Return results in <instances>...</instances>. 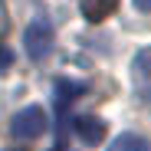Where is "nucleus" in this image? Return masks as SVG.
<instances>
[{"label":"nucleus","mask_w":151,"mask_h":151,"mask_svg":"<svg viewBox=\"0 0 151 151\" xmlns=\"http://www.w3.org/2000/svg\"><path fill=\"white\" fill-rule=\"evenodd\" d=\"M109 151H151V145H148L141 135H135V132H125V135H118V138L112 141Z\"/></svg>","instance_id":"obj_6"},{"label":"nucleus","mask_w":151,"mask_h":151,"mask_svg":"<svg viewBox=\"0 0 151 151\" xmlns=\"http://www.w3.org/2000/svg\"><path fill=\"white\" fill-rule=\"evenodd\" d=\"M53 23H49L46 17H40V20H33L30 27H27V33H23V49H27V56L33 59V63H43L49 53H53Z\"/></svg>","instance_id":"obj_1"},{"label":"nucleus","mask_w":151,"mask_h":151,"mask_svg":"<svg viewBox=\"0 0 151 151\" xmlns=\"http://www.w3.org/2000/svg\"><path fill=\"white\" fill-rule=\"evenodd\" d=\"M118 7V0H82V17L89 23H102L105 17H112Z\"/></svg>","instance_id":"obj_4"},{"label":"nucleus","mask_w":151,"mask_h":151,"mask_svg":"<svg viewBox=\"0 0 151 151\" xmlns=\"http://www.w3.org/2000/svg\"><path fill=\"white\" fill-rule=\"evenodd\" d=\"M135 7H138L141 13H151V0H135Z\"/></svg>","instance_id":"obj_8"},{"label":"nucleus","mask_w":151,"mask_h":151,"mask_svg":"<svg viewBox=\"0 0 151 151\" xmlns=\"http://www.w3.org/2000/svg\"><path fill=\"white\" fill-rule=\"evenodd\" d=\"M10 66H13V53H10L7 46H0V76H4Z\"/></svg>","instance_id":"obj_7"},{"label":"nucleus","mask_w":151,"mask_h":151,"mask_svg":"<svg viewBox=\"0 0 151 151\" xmlns=\"http://www.w3.org/2000/svg\"><path fill=\"white\" fill-rule=\"evenodd\" d=\"M72 128H76V135H79L82 141H89V145H95V141L105 138V122L95 118V115H79V118L72 122Z\"/></svg>","instance_id":"obj_3"},{"label":"nucleus","mask_w":151,"mask_h":151,"mask_svg":"<svg viewBox=\"0 0 151 151\" xmlns=\"http://www.w3.org/2000/svg\"><path fill=\"white\" fill-rule=\"evenodd\" d=\"M46 128H49V118H46V112H43L40 105L20 109V112L13 115V122H10V132H13V138H20V141H33V138H40Z\"/></svg>","instance_id":"obj_2"},{"label":"nucleus","mask_w":151,"mask_h":151,"mask_svg":"<svg viewBox=\"0 0 151 151\" xmlns=\"http://www.w3.org/2000/svg\"><path fill=\"white\" fill-rule=\"evenodd\" d=\"M82 92H86V86H82V82L59 79V82H56V109H59V112H66V105H72Z\"/></svg>","instance_id":"obj_5"}]
</instances>
